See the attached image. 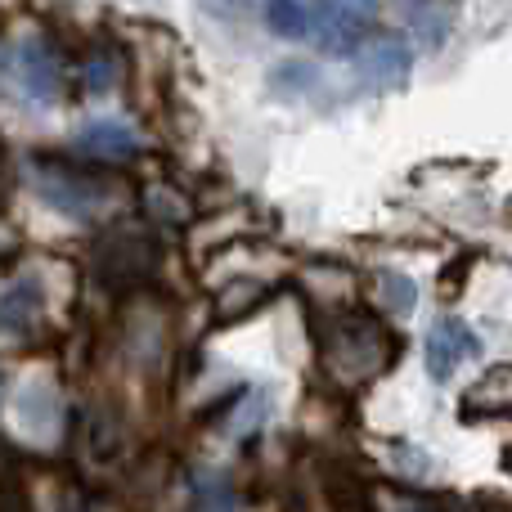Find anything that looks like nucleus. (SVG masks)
Masks as SVG:
<instances>
[{"label":"nucleus","mask_w":512,"mask_h":512,"mask_svg":"<svg viewBox=\"0 0 512 512\" xmlns=\"http://www.w3.org/2000/svg\"><path fill=\"white\" fill-rule=\"evenodd\" d=\"M378 0H315V41L328 50H351L369 32Z\"/></svg>","instance_id":"obj_1"},{"label":"nucleus","mask_w":512,"mask_h":512,"mask_svg":"<svg viewBox=\"0 0 512 512\" xmlns=\"http://www.w3.org/2000/svg\"><path fill=\"white\" fill-rule=\"evenodd\" d=\"M472 355H477V333H472L463 319H441V324H432L427 346H423V360H427V373H432L436 382H450Z\"/></svg>","instance_id":"obj_2"},{"label":"nucleus","mask_w":512,"mask_h":512,"mask_svg":"<svg viewBox=\"0 0 512 512\" xmlns=\"http://www.w3.org/2000/svg\"><path fill=\"white\" fill-rule=\"evenodd\" d=\"M409 72V45L400 36H373V41L360 45V77L369 86L387 90V86H400Z\"/></svg>","instance_id":"obj_3"},{"label":"nucleus","mask_w":512,"mask_h":512,"mask_svg":"<svg viewBox=\"0 0 512 512\" xmlns=\"http://www.w3.org/2000/svg\"><path fill=\"white\" fill-rule=\"evenodd\" d=\"M77 144L90 153V158H99V162H131V158H140V140H135V131L126 122H117V117H95V122H86L77 131Z\"/></svg>","instance_id":"obj_4"},{"label":"nucleus","mask_w":512,"mask_h":512,"mask_svg":"<svg viewBox=\"0 0 512 512\" xmlns=\"http://www.w3.org/2000/svg\"><path fill=\"white\" fill-rule=\"evenodd\" d=\"M41 198L45 203H54L59 212H68V216H90L99 207V198H104V189L99 185H90L86 176H72V171H41Z\"/></svg>","instance_id":"obj_5"},{"label":"nucleus","mask_w":512,"mask_h":512,"mask_svg":"<svg viewBox=\"0 0 512 512\" xmlns=\"http://www.w3.org/2000/svg\"><path fill=\"white\" fill-rule=\"evenodd\" d=\"M18 86L32 95V104H54L59 95V63L41 41H27L18 50Z\"/></svg>","instance_id":"obj_6"},{"label":"nucleus","mask_w":512,"mask_h":512,"mask_svg":"<svg viewBox=\"0 0 512 512\" xmlns=\"http://www.w3.org/2000/svg\"><path fill=\"white\" fill-rule=\"evenodd\" d=\"M265 23L283 41H315V0H265Z\"/></svg>","instance_id":"obj_7"},{"label":"nucleus","mask_w":512,"mask_h":512,"mask_svg":"<svg viewBox=\"0 0 512 512\" xmlns=\"http://www.w3.org/2000/svg\"><path fill=\"white\" fill-rule=\"evenodd\" d=\"M104 270L113 279H135V274H149L153 270V248L144 234H117L104 252Z\"/></svg>","instance_id":"obj_8"},{"label":"nucleus","mask_w":512,"mask_h":512,"mask_svg":"<svg viewBox=\"0 0 512 512\" xmlns=\"http://www.w3.org/2000/svg\"><path fill=\"white\" fill-rule=\"evenodd\" d=\"M36 288L23 283V288H9L0 297V333H27V324L36 319Z\"/></svg>","instance_id":"obj_9"},{"label":"nucleus","mask_w":512,"mask_h":512,"mask_svg":"<svg viewBox=\"0 0 512 512\" xmlns=\"http://www.w3.org/2000/svg\"><path fill=\"white\" fill-rule=\"evenodd\" d=\"M194 512H239L234 486L225 477H203L194 486Z\"/></svg>","instance_id":"obj_10"},{"label":"nucleus","mask_w":512,"mask_h":512,"mask_svg":"<svg viewBox=\"0 0 512 512\" xmlns=\"http://www.w3.org/2000/svg\"><path fill=\"white\" fill-rule=\"evenodd\" d=\"M382 292H387V301H396V306H414V283L409 279H400V274H387V279H382Z\"/></svg>","instance_id":"obj_11"}]
</instances>
